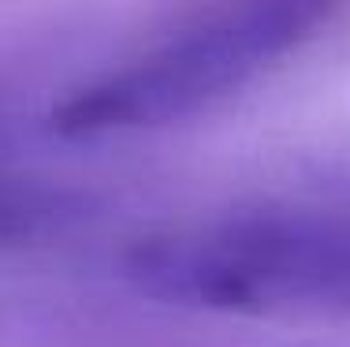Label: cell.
Instances as JSON below:
<instances>
[{
	"label": "cell",
	"mask_w": 350,
	"mask_h": 347,
	"mask_svg": "<svg viewBox=\"0 0 350 347\" xmlns=\"http://www.w3.org/2000/svg\"><path fill=\"white\" fill-rule=\"evenodd\" d=\"M146 299L228 318H350V198H254L161 224L123 246Z\"/></svg>",
	"instance_id": "6da1fadb"
},
{
	"label": "cell",
	"mask_w": 350,
	"mask_h": 347,
	"mask_svg": "<svg viewBox=\"0 0 350 347\" xmlns=\"http://www.w3.org/2000/svg\"><path fill=\"white\" fill-rule=\"evenodd\" d=\"M332 15L324 4H224L194 12L127 60L75 86L56 105L53 127L90 138L194 120L310 45Z\"/></svg>",
	"instance_id": "7a4b0ae2"
},
{
	"label": "cell",
	"mask_w": 350,
	"mask_h": 347,
	"mask_svg": "<svg viewBox=\"0 0 350 347\" xmlns=\"http://www.w3.org/2000/svg\"><path fill=\"white\" fill-rule=\"evenodd\" d=\"M79 217V198L45 176L0 164V254L27 250L60 235Z\"/></svg>",
	"instance_id": "3957f363"
}]
</instances>
